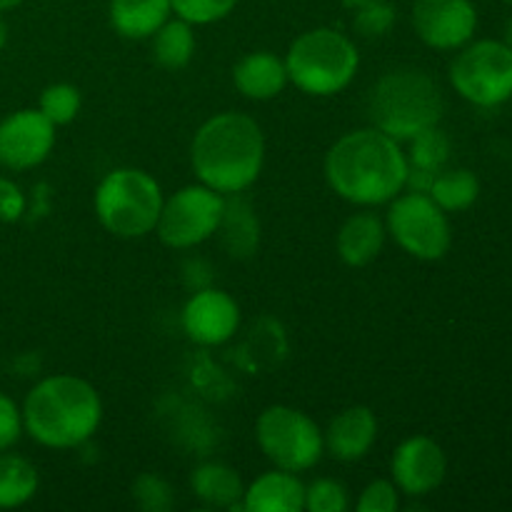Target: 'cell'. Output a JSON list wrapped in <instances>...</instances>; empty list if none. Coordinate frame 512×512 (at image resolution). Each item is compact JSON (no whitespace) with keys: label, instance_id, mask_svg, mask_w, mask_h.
Instances as JSON below:
<instances>
[{"label":"cell","instance_id":"32","mask_svg":"<svg viewBox=\"0 0 512 512\" xmlns=\"http://www.w3.org/2000/svg\"><path fill=\"white\" fill-rule=\"evenodd\" d=\"M20 433H23V413L8 395L0 393V450H8L10 445L18 443Z\"/></svg>","mask_w":512,"mask_h":512},{"label":"cell","instance_id":"3","mask_svg":"<svg viewBox=\"0 0 512 512\" xmlns=\"http://www.w3.org/2000/svg\"><path fill=\"white\" fill-rule=\"evenodd\" d=\"M103 403L93 385L75 375H53L35 385L23 405V428L35 443L70 450L100 428Z\"/></svg>","mask_w":512,"mask_h":512},{"label":"cell","instance_id":"37","mask_svg":"<svg viewBox=\"0 0 512 512\" xmlns=\"http://www.w3.org/2000/svg\"><path fill=\"white\" fill-rule=\"evenodd\" d=\"M505 3H510V5H512V0H505Z\"/></svg>","mask_w":512,"mask_h":512},{"label":"cell","instance_id":"11","mask_svg":"<svg viewBox=\"0 0 512 512\" xmlns=\"http://www.w3.org/2000/svg\"><path fill=\"white\" fill-rule=\"evenodd\" d=\"M413 28L435 50L463 48L478 28V13L470 0H415Z\"/></svg>","mask_w":512,"mask_h":512},{"label":"cell","instance_id":"29","mask_svg":"<svg viewBox=\"0 0 512 512\" xmlns=\"http://www.w3.org/2000/svg\"><path fill=\"white\" fill-rule=\"evenodd\" d=\"M133 495L135 500H138L140 508L150 512L170 510V505H173V490H170V485L165 483L163 478H158V475H140L133 485Z\"/></svg>","mask_w":512,"mask_h":512},{"label":"cell","instance_id":"35","mask_svg":"<svg viewBox=\"0 0 512 512\" xmlns=\"http://www.w3.org/2000/svg\"><path fill=\"white\" fill-rule=\"evenodd\" d=\"M5 40H8V25H5V20L0 18V50H3Z\"/></svg>","mask_w":512,"mask_h":512},{"label":"cell","instance_id":"30","mask_svg":"<svg viewBox=\"0 0 512 512\" xmlns=\"http://www.w3.org/2000/svg\"><path fill=\"white\" fill-rule=\"evenodd\" d=\"M393 8L385 0H358L355 28L363 35H383L393 25Z\"/></svg>","mask_w":512,"mask_h":512},{"label":"cell","instance_id":"26","mask_svg":"<svg viewBox=\"0 0 512 512\" xmlns=\"http://www.w3.org/2000/svg\"><path fill=\"white\" fill-rule=\"evenodd\" d=\"M40 113L50 120L53 125H68L73 123L75 115L80 110V93L75 85L70 83H55L48 85L40 95Z\"/></svg>","mask_w":512,"mask_h":512},{"label":"cell","instance_id":"17","mask_svg":"<svg viewBox=\"0 0 512 512\" xmlns=\"http://www.w3.org/2000/svg\"><path fill=\"white\" fill-rule=\"evenodd\" d=\"M233 83L238 93L250 100L275 98L288 85L285 60H280L275 53H268V50L245 55L233 68Z\"/></svg>","mask_w":512,"mask_h":512},{"label":"cell","instance_id":"16","mask_svg":"<svg viewBox=\"0 0 512 512\" xmlns=\"http://www.w3.org/2000/svg\"><path fill=\"white\" fill-rule=\"evenodd\" d=\"M245 512H300L305 510V485L288 470H270L255 478L243 493Z\"/></svg>","mask_w":512,"mask_h":512},{"label":"cell","instance_id":"4","mask_svg":"<svg viewBox=\"0 0 512 512\" xmlns=\"http://www.w3.org/2000/svg\"><path fill=\"white\" fill-rule=\"evenodd\" d=\"M445 113L438 83L425 70H388L370 88L368 115L373 128L395 140H413L423 130L435 128Z\"/></svg>","mask_w":512,"mask_h":512},{"label":"cell","instance_id":"12","mask_svg":"<svg viewBox=\"0 0 512 512\" xmlns=\"http://www.w3.org/2000/svg\"><path fill=\"white\" fill-rule=\"evenodd\" d=\"M55 145V125L40 110H18L0 123V165L28 170L43 163Z\"/></svg>","mask_w":512,"mask_h":512},{"label":"cell","instance_id":"10","mask_svg":"<svg viewBox=\"0 0 512 512\" xmlns=\"http://www.w3.org/2000/svg\"><path fill=\"white\" fill-rule=\"evenodd\" d=\"M225 210V195L208 185H185L163 200L155 233L163 245L173 250H188L213 238L220 228Z\"/></svg>","mask_w":512,"mask_h":512},{"label":"cell","instance_id":"18","mask_svg":"<svg viewBox=\"0 0 512 512\" xmlns=\"http://www.w3.org/2000/svg\"><path fill=\"white\" fill-rule=\"evenodd\" d=\"M385 223L375 213H355L338 233V253L350 268L373 263L385 245Z\"/></svg>","mask_w":512,"mask_h":512},{"label":"cell","instance_id":"31","mask_svg":"<svg viewBox=\"0 0 512 512\" xmlns=\"http://www.w3.org/2000/svg\"><path fill=\"white\" fill-rule=\"evenodd\" d=\"M398 508V488L390 480H375V483H370L358 500V512H395Z\"/></svg>","mask_w":512,"mask_h":512},{"label":"cell","instance_id":"34","mask_svg":"<svg viewBox=\"0 0 512 512\" xmlns=\"http://www.w3.org/2000/svg\"><path fill=\"white\" fill-rule=\"evenodd\" d=\"M20 3H23V0H0V13H3V10H10V8H18Z\"/></svg>","mask_w":512,"mask_h":512},{"label":"cell","instance_id":"15","mask_svg":"<svg viewBox=\"0 0 512 512\" xmlns=\"http://www.w3.org/2000/svg\"><path fill=\"white\" fill-rule=\"evenodd\" d=\"M375 438H378V420H375L373 410L365 405L345 408L343 413L330 420L328 430L323 433L325 450L343 463H355V460L365 458L375 445Z\"/></svg>","mask_w":512,"mask_h":512},{"label":"cell","instance_id":"2","mask_svg":"<svg viewBox=\"0 0 512 512\" xmlns=\"http://www.w3.org/2000/svg\"><path fill=\"white\" fill-rule=\"evenodd\" d=\"M265 160L260 125L245 113H218L205 120L190 145V165L203 185L238 195L258 180Z\"/></svg>","mask_w":512,"mask_h":512},{"label":"cell","instance_id":"5","mask_svg":"<svg viewBox=\"0 0 512 512\" xmlns=\"http://www.w3.org/2000/svg\"><path fill=\"white\" fill-rule=\"evenodd\" d=\"M360 53L348 35L333 28H315L298 35L285 55L288 80L308 95H335L353 83Z\"/></svg>","mask_w":512,"mask_h":512},{"label":"cell","instance_id":"1","mask_svg":"<svg viewBox=\"0 0 512 512\" xmlns=\"http://www.w3.org/2000/svg\"><path fill=\"white\" fill-rule=\"evenodd\" d=\"M408 155L400 140L360 128L335 140L325 155V180L343 200L363 208L385 205L405 190Z\"/></svg>","mask_w":512,"mask_h":512},{"label":"cell","instance_id":"7","mask_svg":"<svg viewBox=\"0 0 512 512\" xmlns=\"http://www.w3.org/2000/svg\"><path fill=\"white\" fill-rule=\"evenodd\" d=\"M255 438L265 458L288 473L315 468L325 453L323 430L310 415L290 405H270L255 423Z\"/></svg>","mask_w":512,"mask_h":512},{"label":"cell","instance_id":"8","mask_svg":"<svg viewBox=\"0 0 512 512\" xmlns=\"http://www.w3.org/2000/svg\"><path fill=\"white\" fill-rule=\"evenodd\" d=\"M385 230L408 255L440 260L450 250V223L445 210L428 193H400L390 200Z\"/></svg>","mask_w":512,"mask_h":512},{"label":"cell","instance_id":"24","mask_svg":"<svg viewBox=\"0 0 512 512\" xmlns=\"http://www.w3.org/2000/svg\"><path fill=\"white\" fill-rule=\"evenodd\" d=\"M430 198L445 210V213H458V210H468L470 205L478 200L480 183L475 173L470 170H440L430 188Z\"/></svg>","mask_w":512,"mask_h":512},{"label":"cell","instance_id":"13","mask_svg":"<svg viewBox=\"0 0 512 512\" xmlns=\"http://www.w3.org/2000/svg\"><path fill=\"white\" fill-rule=\"evenodd\" d=\"M183 330L193 343L213 348L223 345L238 333L240 325V308L225 290L218 288H200L185 303Z\"/></svg>","mask_w":512,"mask_h":512},{"label":"cell","instance_id":"28","mask_svg":"<svg viewBox=\"0 0 512 512\" xmlns=\"http://www.w3.org/2000/svg\"><path fill=\"white\" fill-rule=\"evenodd\" d=\"M238 5V0H170V8L178 18L190 25H208L225 18Z\"/></svg>","mask_w":512,"mask_h":512},{"label":"cell","instance_id":"22","mask_svg":"<svg viewBox=\"0 0 512 512\" xmlns=\"http://www.w3.org/2000/svg\"><path fill=\"white\" fill-rule=\"evenodd\" d=\"M38 490V470L20 455H0V508H20Z\"/></svg>","mask_w":512,"mask_h":512},{"label":"cell","instance_id":"33","mask_svg":"<svg viewBox=\"0 0 512 512\" xmlns=\"http://www.w3.org/2000/svg\"><path fill=\"white\" fill-rule=\"evenodd\" d=\"M25 213V195L13 180L0 178V220L15 223Z\"/></svg>","mask_w":512,"mask_h":512},{"label":"cell","instance_id":"6","mask_svg":"<svg viewBox=\"0 0 512 512\" xmlns=\"http://www.w3.org/2000/svg\"><path fill=\"white\" fill-rule=\"evenodd\" d=\"M163 190L140 168L110 170L95 190V215L118 238H143L153 233L163 210Z\"/></svg>","mask_w":512,"mask_h":512},{"label":"cell","instance_id":"19","mask_svg":"<svg viewBox=\"0 0 512 512\" xmlns=\"http://www.w3.org/2000/svg\"><path fill=\"white\" fill-rule=\"evenodd\" d=\"M190 488L195 498L203 500L210 508L243 510V480L233 468L223 463H203L190 475Z\"/></svg>","mask_w":512,"mask_h":512},{"label":"cell","instance_id":"21","mask_svg":"<svg viewBox=\"0 0 512 512\" xmlns=\"http://www.w3.org/2000/svg\"><path fill=\"white\" fill-rule=\"evenodd\" d=\"M195 33L183 18L165 20L153 33V58L160 68L180 70L193 60Z\"/></svg>","mask_w":512,"mask_h":512},{"label":"cell","instance_id":"36","mask_svg":"<svg viewBox=\"0 0 512 512\" xmlns=\"http://www.w3.org/2000/svg\"><path fill=\"white\" fill-rule=\"evenodd\" d=\"M505 45L512 50V20L508 23V30H505Z\"/></svg>","mask_w":512,"mask_h":512},{"label":"cell","instance_id":"9","mask_svg":"<svg viewBox=\"0 0 512 512\" xmlns=\"http://www.w3.org/2000/svg\"><path fill=\"white\" fill-rule=\"evenodd\" d=\"M450 83L480 108L503 105L512 95V50L498 40L468 45L450 65Z\"/></svg>","mask_w":512,"mask_h":512},{"label":"cell","instance_id":"27","mask_svg":"<svg viewBox=\"0 0 512 512\" xmlns=\"http://www.w3.org/2000/svg\"><path fill=\"white\" fill-rule=\"evenodd\" d=\"M350 508L348 490L338 480H315L305 488V510L310 512H345Z\"/></svg>","mask_w":512,"mask_h":512},{"label":"cell","instance_id":"14","mask_svg":"<svg viewBox=\"0 0 512 512\" xmlns=\"http://www.w3.org/2000/svg\"><path fill=\"white\" fill-rule=\"evenodd\" d=\"M448 460L443 448L425 435H415L395 448L390 460V475L400 493L408 498H423L433 493L445 478Z\"/></svg>","mask_w":512,"mask_h":512},{"label":"cell","instance_id":"23","mask_svg":"<svg viewBox=\"0 0 512 512\" xmlns=\"http://www.w3.org/2000/svg\"><path fill=\"white\" fill-rule=\"evenodd\" d=\"M223 230L225 245H228L230 255H250L258 248V220H255L253 210L245 200L235 198L225 200L223 220H220V228Z\"/></svg>","mask_w":512,"mask_h":512},{"label":"cell","instance_id":"20","mask_svg":"<svg viewBox=\"0 0 512 512\" xmlns=\"http://www.w3.org/2000/svg\"><path fill=\"white\" fill-rule=\"evenodd\" d=\"M170 13V0H110V25L130 40L153 38Z\"/></svg>","mask_w":512,"mask_h":512},{"label":"cell","instance_id":"25","mask_svg":"<svg viewBox=\"0 0 512 512\" xmlns=\"http://www.w3.org/2000/svg\"><path fill=\"white\" fill-rule=\"evenodd\" d=\"M450 158V140L443 130L435 125V128L423 130V133L415 135L410 140V153H408V165L418 170H428V173L438 175L445 168Z\"/></svg>","mask_w":512,"mask_h":512}]
</instances>
